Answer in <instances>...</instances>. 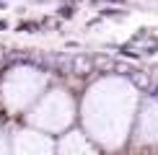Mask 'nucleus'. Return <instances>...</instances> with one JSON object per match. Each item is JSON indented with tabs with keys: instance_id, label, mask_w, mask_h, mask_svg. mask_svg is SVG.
I'll return each mask as SVG.
<instances>
[{
	"instance_id": "f03ea898",
	"label": "nucleus",
	"mask_w": 158,
	"mask_h": 155,
	"mask_svg": "<svg viewBox=\"0 0 158 155\" xmlns=\"http://www.w3.org/2000/svg\"><path fill=\"white\" fill-rule=\"evenodd\" d=\"M94 70V57L88 54H70V75H88Z\"/></svg>"
},
{
	"instance_id": "7ed1b4c3",
	"label": "nucleus",
	"mask_w": 158,
	"mask_h": 155,
	"mask_svg": "<svg viewBox=\"0 0 158 155\" xmlns=\"http://www.w3.org/2000/svg\"><path fill=\"white\" fill-rule=\"evenodd\" d=\"M127 78L132 80V85H135V88H140V90H148L150 85H153V83H150V75H148V73H143V70H137V67L130 70Z\"/></svg>"
},
{
	"instance_id": "20e7f679",
	"label": "nucleus",
	"mask_w": 158,
	"mask_h": 155,
	"mask_svg": "<svg viewBox=\"0 0 158 155\" xmlns=\"http://www.w3.org/2000/svg\"><path fill=\"white\" fill-rule=\"evenodd\" d=\"M60 16H65V18H70V16H73V8H68V5H65V8L60 10Z\"/></svg>"
},
{
	"instance_id": "39448f33",
	"label": "nucleus",
	"mask_w": 158,
	"mask_h": 155,
	"mask_svg": "<svg viewBox=\"0 0 158 155\" xmlns=\"http://www.w3.org/2000/svg\"><path fill=\"white\" fill-rule=\"evenodd\" d=\"M148 90H150V96H153V98H156V101H158V85H150V88H148Z\"/></svg>"
},
{
	"instance_id": "f257e3e1",
	"label": "nucleus",
	"mask_w": 158,
	"mask_h": 155,
	"mask_svg": "<svg viewBox=\"0 0 158 155\" xmlns=\"http://www.w3.org/2000/svg\"><path fill=\"white\" fill-rule=\"evenodd\" d=\"M122 52L130 54V57H150V54H156V52H158V34L137 31L130 42L122 44Z\"/></svg>"
}]
</instances>
